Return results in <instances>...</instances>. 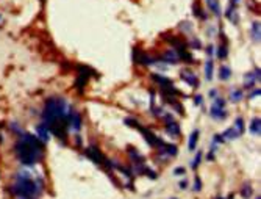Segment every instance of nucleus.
<instances>
[{
	"instance_id": "15",
	"label": "nucleus",
	"mask_w": 261,
	"mask_h": 199,
	"mask_svg": "<svg viewBox=\"0 0 261 199\" xmlns=\"http://www.w3.org/2000/svg\"><path fill=\"white\" fill-rule=\"evenodd\" d=\"M152 78H153L155 82H158L161 86H169V85H172L171 78H167V77H163V75H160V74H153V75H152Z\"/></svg>"
},
{
	"instance_id": "37",
	"label": "nucleus",
	"mask_w": 261,
	"mask_h": 199,
	"mask_svg": "<svg viewBox=\"0 0 261 199\" xmlns=\"http://www.w3.org/2000/svg\"><path fill=\"white\" fill-rule=\"evenodd\" d=\"M185 172H186V169H185L183 166H178V168H175V169H174V174H175V176H180V174H185Z\"/></svg>"
},
{
	"instance_id": "42",
	"label": "nucleus",
	"mask_w": 261,
	"mask_h": 199,
	"mask_svg": "<svg viewBox=\"0 0 261 199\" xmlns=\"http://www.w3.org/2000/svg\"><path fill=\"white\" fill-rule=\"evenodd\" d=\"M213 50H214V47H213V46H208V47H207V54H208V55H213Z\"/></svg>"
},
{
	"instance_id": "32",
	"label": "nucleus",
	"mask_w": 261,
	"mask_h": 199,
	"mask_svg": "<svg viewBox=\"0 0 261 199\" xmlns=\"http://www.w3.org/2000/svg\"><path fill=\"white\" fill-rule=\"evenodd\" d=\"M141 54H142V52H141L139 49H133V61H134V63H139Z\"/></svg>"
},
{
	"instance_id": "31",
	"label": "nucleus",
	"mask_w": 261,
	"mask_h": 199,
	"mask_svg": "<svg viewBox=\"0 0 261 199\" xmlns=\"http://www.w3.org/2000/svg\"><path fill=\"white\" fill-rule=\"evenodd\" d=\"M200 160H202V152L199 151V152H197V155H196V158H194V160H192V163H191V168H192V169H196V168L200 165Z\"/></svg>"
},
{
	"instance_id": "20",
	"label": "nucleus",
	"mask_w": 261,
	"mask_h": 199,
	"mask_svg": "<svg viewBox=\"0 0 261 199\" xmlns=\"http://www.w3.org/2000/svg\"><path fill=\"white\" fill-rule=\"evenodd\" d=\"M230 75H231V71H230L228 66H222V68L219 69V78H221V80H224V82L228 80Z\"/></svg>"
},
{
	"instance_id": "23",
	"label": "nucleus",
	"mask_w": 261,
	"mask_h": 199,
	"mask_svg": "<svg viewBox=\"0 0 261 199\" xmlns=\"http://www.w3.org/2000/svg\"><path fill=\"white\" fill-rule=\"evenodd\" d=\"M227 17L233 22V24H238V14H236V9H235V5H231L227 11Z\"/></svg>"
},
{
	"instance_id": "48",
	"label": "nucleus",
	"mask_w": 261,
	"mask_h": 199,
	"mask_svg": "<svg viewBox=\"0 0 261 199\" xmlns=\"http://www.w3.org/2000/svg\"><path fill=\"white\" fill-rule=\"evenodd\" d=\"M216 199H224V197H221V196H217V197H216Z\"/></svg>"
},
{
	"instance_id": "43",
	"label": "nucleus",
	"mask_w": 261,
	"mask_h": 199,
	"mask_svg": "<svg viewBox=\"0 0 261 199\" xmlns=\"http://www.w3.org/2000/svg\"><path fill=\"white\" fill-rule=\"evenodd\" d=\"M259 92H261L259 89H255V91L252 92V94H250V97H255V96H259Z\"/></svg>"
},
{
	"instance_id": "19",
	"label": "nucleus",
	"mask_w": 261,
	"mask_h": 199,
	"mask_svg": "<svg viewBox=\"0 0 261 199\" xmlns=\"http://www.w3.org/2000/svg\"><path fill=\"white\" fill-rule=\"evenodd\" d=\"M192 11H194L192 14L197 16V17H200V19H207V17H208V16L202 11V8H200V3H199V2H196L194 5H192Z\"/></svg>"
},
{
	"instance_id": "3",
	"label": "nucleus",
	"mask_w": 261,
	"mask_h": 199,
	"mask_svg": "<svg viewBox=\"0 0 261 199\" xmlns=\"http://www.w3.org/2000/svg\"><path fill=\"white\" fill-rule=\"evenodd\" d=\"M91 75H97V72L92 71L91 68H86V66H78V77H77V80H75V88L80 92L85 89V86L88 83V78Z\"/></svg>"
},
{
	"instance_id": "51",
	"label": "nucleus",
	"mask_w": 261,
	"mask_h": 199,
	"mask_svg": "<svg viewBox=\"0 0 261 199\" xmlns=\"http://www.w3.org/2000/svg\"><path fill=\"white\" fill-rule=\"evenodd\" d=\"M42 2H44V0H42Z\"/></svg>"
},
{
	"instance_id": "41",
	"label": "nucleus",
	"mask_w": 261,
	"mask_h": 199,
	"mask_svg": "<svg viewBox=\"0 0 261 199\" xmlns=\"http://www.w3.org/2000/svg\"><path fill=\"white\" fill-rule=\"evenodd\" d=\"M186 187H188V182H186V180H182V182H180V188H182V190H185Z\"/></svg>"
},
{
	"instance_id": "40",
	"label": "nucleus",
	"mask_w": 261,
	"mask_h": 199,
	"mask_svg": "<svg viewBox=\"0 0 261 199\" xmlns=\"http://www.w3.org/2000/svg\"><path fill=\"white\" fill-rule=\"evenodd\" d=\"M202 100H203L202 96H196L194 97V105H197V107H199V105H202Z\"/></svg>"
},
{
	"instance_id": "44",
	"label": "nucleus",
	"mask_w": 261,
	"mask_h": 199,
	"mask_svg": "<svg viewBox=\"0 0 261 199\" xmlns=\"http://www.w3.org/2000/svg\"><path fill=\"white\" fill-rule=\"evenodd\" d=\"M75 143H77V146H80L81 144V138L80 137H75Z\"/></svg>"
},
{
	"instance_id": "28",
	"label": "nucleus",
	"mask_w": 261,
	"mask_h": 199,
	"mask_svg": "<svg viewBox=\"0 0 261 199\" xmlns=\"http://www.w3.org/2000/svg\"><path fill=\"white\" fill-rule=\"evenodd\" d=\"M139 63H141V64H144V66H150V64H153V63H156V61H155L153 58H150L149 55H145V54H141Z\"/></svg>"
},
{
	"instance_id": "1",
	"label": "nucleus",
	"mask_w": 261,
	"mask_h": 199,
	"mask_svg": "<svg viewBox=\"0 0 261 199\" xmlns=\"http://www.w3.org/2000/svg\"><path fill=\"white\" fill-rule=\"evenodd\" d=\"M42 149L44 143L38 137H33L30 133H24L16 144V154L19 160L27 166H33L42 158Z\"/></svg>"
},
{
	"instance_id": "16",
	"label": "nucleus",
	"mask_w": 261,
	"mask_h": 199,
	"mask_svg": "<svg viewBox=\"0 0 261 199\" xmlns=\"http://www.w3.org/2000/svg\"><path fill=\"white\" fill-rule=\"evenodd\" d=\"M222 137L227 138V140H236V138L239 137V133H238V130H236L235 127H231V129H227V130L224 132Z\"/></svg>"
},
{
	"instance_id": "45",
	"label": "nucleus",
	"mask_w": 261,
	"mask_h": 199,
	"mask_svg": "<svg viewBox=\"0 0 261 199\" xmlns=\"http://www.w3.org/2000/svg\"><path fill=\"white\" fill-rule=\"evenodd\" d=\"M17 199H33V197H27V196H17Z\"/></svg>"
},
{
	"instance_id": "7",
	"label": "nucleus",
	"mask_w": 261,
	"mask_h": 199,
	"mask_svg": "<svg viewBox=\"0 0 261 199\" xmlns=\"http://www.w3.org/2000/svg\"><path fill=\"white\" fill-rule=\"evenodd\" d=\"M85 154L91 158V160L94 162V163H99V165H102V163H105V160H106V158H105V155L97 149V148H94V146H89V148L85 151Z\"/></svg>"
},
{
	"instance_id": "39",
	"label": "nucleus",
	"mask_w": 261,
	"mask_h": 199,
	"mask_svg": "<svg viewBox=\"0 0 261 199\" xmlns=\"http://www.w3.org/2000/svg\"><path fill=\"white\" fill-rule=\"evenodd\" d=\"M191 46L194 47V49H200V47H202V43L199 41V39H192V41H191Z\"/></svg>"
},
{
	"instance_id": "33",
	"label": "nucleus",
	"mask_w": 261,
	"mask_h": 199,
	"mask_svg": "<svg viewBox=\"0 0 261 199\" xmlns=\"http://www.w3.org/2000/svg\"><path fill=\"white\" fill-rule=\"evenodd\" d=\"M200 190H202V180H200V177L196 176V179H194V191H200Z\"/></svg>"
},
{
	"instance_id": "47",
	"label": "nucleus",
	"mask_w": 261,
	"mask_h": 199,
	"mask_svg": "<svg viewBox=\"0 0 261 199\" xmlns=\"http://www.w3.org/2000/svg\"><path fill=\"white\" fill-rule=\"evenodd\" d=\"M228 199H235V196H233V193H230V194H228Z\"/></svg>"
},
{
	"instance_id": "29",
	"label": "nucleus",
	"mask_w": 261,
	"mask_h": 199,
	"mask_svg": "<svg viewBox=\"0 0 261 199\" xmlns=\"http://www.w3.org/2000/svg\"><path fill=\"white\" fill-rule=\"evenodd\" d=\"M235 129L238 130V133H239V135L244 132V121H242V118H238V119H236V122H235Z\"/></svg>"
},
{
	"instance_id": "2",
	"label": "nucleus",
	"mask_w": 261,
	"mask_h": 199,
	"mask_svg": "<svg viewBox=\"0 0 261 199\" xmlns=\"http://www.w3.org/2000/svg\"><path fill=\"white\" fill-rule=\"evenodd\" d=\"M11 191L16 196H27V197H35L42 193V183H36L28 172H20L16 176V183L13 185Z\"/></svg>"
},
{
	"instance_id": "30",
	"label": "nucleus",
	"mask_w": 261,
	"mask_h": 199,
	"mask_svg": "<svg viewBox=\"0 0 261 199\" xmlns=\"http://www.w3.org/2000/svg\"><path fill=\"white\" fill-rule=\"evenodd\" d=\"M125 124H128V127H134V129H139L141 127V124L136 121V119H133V118H127L125 119Z\"/></svg>"
},
{
	"instance_id": "21",
	"label": "nucleus",
	"mask_w": 261,
	"mask_h": 199,
	"mask_svg": "<svg viewBox=\"0 0 261 199\" xmlns=\"http://www.w3.org/2000/svg\"><path fill=\"white\" fill-rule=\"evenodd\" d=\"M217 57L221 58V60H225V58L228 57V47H227V43H224V44L219 46V49H217Z\"/></svg>"
},
{
	"instance_id": "14",
	"label": "nucleus",
	"mask_w": 261,
	"mask_h": 199,
	"mask_svg": "<svg viewBox=\"0 0 261 199\" xmlns=\"http://www.w3.org/2000/svg\"><path fill=\"white\" fill-rule=\"evenodd\" d=\"M207 5L217 17L221 16V5H219V0H207Z\"/></svg>"
},
{
	"instance_id": "8",
	"label": "nucleus",
	"mask_w": 261,
	"mask_h": 199,
	"mask_svg": "<svg viewBox=\"0 0 261 199\" xmlns=\"http://www.w3.org/2000/svg\"><path fill=\"white\" fill-rule=\"evenodd\" d=\"M158 151H160V154H161L164 158L175 157V155H177V152H178V149H177V146H175V144H166V143H164Z\"/></svg>"
},
{
	"instance_id": "9",
	"label": "nucleus",
	"mask_w": 261,
	"mask_h": 199,
	"mask_svg": "<svg viewBox=\"0 0 261 199\" xmlns=\"http://www.w3.org/2000/svg\"><path fill=\"white\" fill-rule=\"evenodd\" d=\"M210 116L213 119H216V121H224V119L227 118V111H225V108H221V107L213 105V107L210 108Z\"/></svg>"
},
{
	"instance_id": "27",
	"label": "nucleus",
	"mask_w": 261,
	"mask_h": 199,
	"mask_svg": "<svg viewBox=\"0 0 261 199\" xmlns=\"http://www.w3.org/2000/svg\"><path fill=\"white\" fill-rule=\"evenodd\" d=\"M230 99H231V102H239V100L242 99V91H239V89H233V91L230 92Z\"/></svg>"
},
{
	"instance_id": "22",
	"label": "nucleus",
	"mask_w": 261,
	"mask_h": 199,
	"mask_svg": "<svg viewBox=\"0 0 261 199\" xmlns=\"http://www.w3.org/2000/svg\"><path fill=\"white\" fill-rule=\"evenodd\" d=\"M178 57H180L183 61H186V63H189V64H192V61H194V58H192V55L189 54V52L185 49V50H178Z\"/></svg>"
},
{
	"instance_id": "50",
	"label": "nucleus",
	"mask_w": 261,
	"mask_h": 199,
	"mask_svg": "<svg viewBox=\"0 0 261 199\" xmlns=\"http://www.w3.org/2000/svg\"><path fill=\"white\" fill-rule=\"evenodd\" d=\"M0 19H2V16H0Z\"/></svg>"
},
{
	"instance_id": "18",
	"label": "nucleus",
	"mask_w": 261,
	"mask_h": 199,
	"mask_svg": "<svg viewBox=\"0 0 261 199\" xmlns=\"http://www.w3.org/2000/svg\"><path fill=\"white\" fill-rule=\"evenodd\" d=\"M197 141H199V130H194L191 133V137H189V151H194L196 149V144H197Z\"/></svg>"
},
{
	"instance_id": "13",
	"label": "nucleus",
	"mask_w": 261,
	"mask_h": 199,
	"mask_svg": "<svg viewBox=\"0 0 261 199\" xmlns=\"http://www.w3.org/2000/svg\"><path fill=\"white\" fill-rule=\"evenodd\" d=\"M163 61H164V63H172V64H177V61H178V55L175 54L174 50H167L166 54H164V57H163Z\"/></svg>"
},
{
	"instance_id": "49",
	"label": "nucleus",
	"mask_w": 261,
	"mask_h": 199,
	"mask_svg": "<svg viewBox=\"0 0 261 199\" xmlns=\"http://www.w3.org/2000/svg\"><path fill=\"white\" fill-rule=\"evenodd\" d=\"M256 199H261V197H259V196H258V197H256Z\"/></svg>"
},
{
	"instance_id": "36",
	"label": "nucleus",
	"mask_w": 261,
	"mask_h": 199,
	"mask_svg": "<svg viewBox=\"0 0 261 199\" xmlns=\"http://www.w3.org/2000/svg\"><path fill=\"white\" fill-rule=\"evenodd\" d=\"M214 105H216V107L224 108V107H225V100H224V99H221V97H217V99L214 100Z\"/></svg>"
},
{
	"instance_id": "38",
	"label": "nucleus",
	"mask_w": 261,
	"mask_h": 199,
	"mask_svg": "<svg viewBox=\"0 0 261 199\" xmlns=\"http://www.w3.org/2000/svg\"><path fill=\"white\" fill-rule=\"evenodd\" d=\"M224 141H225V138H224L222 135H219V133L214 135V143H216V144H221V143H224Z\"/></svg>"
},
{
	"instance_id": "5",
	"label": "nucleus",
	"mask_w": 261,
	"mask_h": 199,
	"mask_svg": "<svg viewBox=\"0 0 261 199\" xmlns=\"http://www.w3.org/2000/svg\"><path fill=\"white\" fill-rule=\"evenodd\" d=\"M139 130H141V133L144 135V140L150 144V146H155V148H161V146L164 144V141L163 140H160L155 133H153V132H150L149 129H144V127H139Z\"/></svg>"
},
{
	"instance_id": "4",
	"label": "nucleus",
	"mask_w": 261,
	"mask_h": 199,
	"mask_svg": "<svg viewBox=\"0 0 261 199\" xmlns=\"http://www.w3.org/2000/svg\"><path fill=\"white\" fill-rule=\"evenodd\" d=\"M49 129H50V132L55 135V137H58L60 140H66V137H67V121H63V119H57L55 122H52L50 126H49Z\"/></svg>"
},
{
	"instance_id": "52",
	"label": "nucleus",
	"mask_w": 261,
	"mask_h": 199,
	"mask_svg": "<svg viewBox=\"0 0 261 199\" xmlns=\"http://www.w3.org/2000/svg\"><path fill=\"white\" fill-rule=\"evenodd\" d=\"M174 199H175V197H174Z\"/></svg>"
},
{
	"instance_id": "46",
	"label": "nucleus",
	"mask_w": 261,
	"mask_h": 199,
	"mask_svg": "<svg viewBox=\"0 0 261 199\" xmlns=\"http://www.w3.org/2000/svg\"><path fill=\"white\" fill-rule=\"evenodd\" d=\"M238 2H239V0H231V5H236Z\"/></svg>"
},
{
	"instance_id": "35",
	"label": "nucleus",
	"mask_w": 261,
	"mask_h": 199,
	"mask_svg": "<svg viewBox=\"0 0 261 199\" xmlns=\"http://www.w3.org/2000/svg\"><path fill=\"white\" fill-rule=\"evenodd\" d=\"M172 105H174V108H175L178 113H180V115H183V113H185V108H183V105H182V103L175 102V103H172Z\"/></svg>"
},
{
	"instance_id": "34",
	"label": "nucleus",
	"mask_w": 261,
	"mask_h": 199,
	"mask_svg": "<svg viewBox=\"0 0 261 199\" xmlns=\"http://www.w3.org/2000/svg\"><path fill=\"white\" fill-rule=\"evenodd\" d=\"M9 129H11L13 132H16L17 135H20V133H22V129H20V127H19V126H17L16 122H13V124L9 126Z\"/></svg>"
},
{
	"instance_id": "10",
	"label": "nucleus",
	"mask_w": 261,
	"mask_h": 199,
	"mask_svg": "<svg viewBox=\"0 0 261 199\" xmlns=\"http://www.w3.org/2000/svg\"><path fill=\"white\" fill-rule=\"evenodd\" d=\"M182 80H185L191 86H199V80H197L196 74H192L191 71H182Z\"/></svg>"
},
{
	"instance_id": "26",
	"label": "nucleus",
	"mask_w": 261,
	"mask_h": 199,
	"mask_svg": "<svg viewBox=\"0 0 261 199\" xmlns=\"http://www.w3.org/2000/svg\"><path fill=\"white\" fill-rule=\"evenodd\" d=\"M241 196H242L244 199H249V197L252 196V187H250V183H245L244 187H242V190H241Z\"/></svg>"
},
{
	"instance_id": "24",
	"label": "nucleus",
	"mask_w": 261,
	"mask_h": 199,
	"mask_svg": "<svg viewBox=\"0 0 261 199\" xmlns=\"http://www.w3.org/2000/svg\"><path fill=\"white\" fill-rule=\"evenodd\" d=\"M205 77H207V80L213 78V61L211 60H208V63L205 64Z\"/></svg>"
},
{
	"instance_id": "25",
	"label": "nucleus",
	"mask_w": 261,
	"mask_h": 199,
	"mask_svg": "<svg viewBox=\"0 0 261 199\" xmlns=\"http://www.w3.org/2000/svg\"><path fill=\"white\" fill-rule=\"evenodd\" d=\"M252 38L253 41H259V22L252 24Z\"/></svg>"
},
{
	"instance_id": "6",
	"label": "nucleus",
	"mask_w": 261,
	"mask_h": 199,
	"mask_svg": "<svg viewBox=\"0 0 261 199\" xmlns=\"http://www.w3.org/2000/svg\"><path fill=\"white\" fill-rule=\"evenodd\" d=\"M67 127L74 132H78L81 129V116L80 113L77 111H71L69 108V113H67Z\"/></svg>"
},
{
	"instance_id": "12",
	"label": "nucleus",
	"mask_w": 261,
	"mask_h": 199,
	"mask_svg": "<svg viewBox=\"0 0 261 199\" xmlns=\"http://www.w3.org/2000/svg\"><path fill=\"white\" fill-rule=\"evenodd\" d=\"M166 132L171 137H178V135H180V126H178L177 122H174V121H171L166 126Z\"/></svg>"
},
{
	"instance_id": "17",
	"label": "nucleus",
	"mask_w": 261,
	"mask_h": 199,
	"mask_svg": "<svg viewBox=\"0 0 261 199\" xmlns=\"http://www.w3.org/2000/svg\"><path fill=\"white\" fill-rule=\"evenodd\" d=\"M259 124H261V119L259 118H253L252 122H250V132L253 135H259Z\"/></svg>"
},
{
	"instance_id": "11",
	"label": "nucleus",
	"mask_w": 261,
	"mask_h": 199,
	"mask_svg": "<svg viewBox=\"0 0 261 199\" xmlns=\"http://www.w3.org/2000/svg\"><path fill=\"white\" fill-rule=\"evenodd\" d=\"M36 132H38V138L42 141V143H47L50 138H49V130H47V127H46V124H39L38 127H36Z\"/></svg>"
}]
</instances>
